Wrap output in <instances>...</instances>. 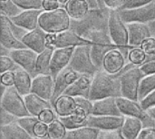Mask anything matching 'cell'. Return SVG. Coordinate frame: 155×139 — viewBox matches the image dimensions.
<instances>
[{
    "label": "cell",
    "mask_w": 155,
    "mask_h": 139,
    "mask_svg": "<svg viewBox=\"0 0 155 139\" xmlns=\"http://www.w3.org/2000/svg\"><path fill=\"white\" fill-rule=\"evenodd\" d=\"M98 139H125L123 136L121 129L114 131H100Z\"/></svg>",
    "instance_id": "43"
},
{
    "label": "cell",
    "mask_w": 155,
    "mask_h": 139,
    "mask_svg": "<svg viewBox=\"0 0 155 139\" xmlns=\"http://www.w3.org/2000/svg\"><path fill=\"white\" fill-rule=\"evenodd\" d=\"M1 127L13 124L17 121V117L1 107Z\"/></svg>",
    "instance_id": "44"
},
{
    "label": "cell",
    "mask_w": 155,
    "mask_h": 139,
    "mask_svg": "<svg viewBox=\"0 0 155 139\" xmlns=\"http://www.w3.org/2000/svg\"><path fill=\"white\" fill-rule=\"evenodd\" d=\"M47 36L48 34L45 33L42 28L37 27L35 30L29 31L23 37L22 42L27 48H30L35 53L40 54L48 47Z\"/></svg>",
    "instance_id": "19"
},
{
    "label": "cell",
    "mask_w": 155,
    "mask_h": 139,
    "mask_svg": "<svg viewBox=\"0 0 155 139\" xmlns=\"http://www.w3.org/2000/svg\"><path fill=\"white\" fill-rule=\"evenodd\" d=\"M119 14L124 23L150 24L155 21V0L153 2L132 9H120Z\"/></svg>",
    "instance_id": "11"
},
{
    "label": "cell",
    "mask_w": 155,
    "mask_h": 139,
    "mask_svg": "<svg viewBox=\"0 0 155 139\" xmlns=\"http://www.w3.org/2000/svg\"><path fill=\"white\" fill-rule=\"evenodd\" d=\"M136 139H155V127L143 128Z\"/></svg>",
    "instance_id": "52"
},
{
    "label": "cell",
    "mask_w": 155,
    "mask_h": 139,
    "mask_svg": "<svg viewBox=\"0 0 155 139\" xmlns=\"http://www.w3.org/2000/svg\"><path fill=\"white\" fill-rule=\"evenodd\" d=\"M108 31L113 42L116 45L118 49L122 51L127 59L129 51L131 49L129 46V32L127 25L122 19L118 10H110Z\"/></svg>",
    "instance_id": "4"
},
{
    "label": "cell",
    "mask_w": 155,
    "mask_h": 139,
    "mask_svg": "<svg viewBox=\"0 0 155 139\" xmlns=\"http://www.w3.org/2000/svg\"><path fill=\"white\" fill-rule=\"evenodd\" d=\"M34 133H35V137H37V138H47V136H48V125L39 121L35 127Z\"/></svg>",
    "instance_id": "41"
},
{
    "label": "cell",
    "mask_w": 155,
    "mask_h": 139,
    "mask_svg": "<svg viewBox=\"0 0 155 139\" xmlns=\"http://www.w3.org/2000/svg\"><path fill=\"white\" fill-rule=\"evenodd\" d=\"M8 22H9L10 28H11V30H12L13 34L15 35V36L17 39H19L20 41H22L23 37H24V36L28 33V31H27V30H25V29H24V28H22L21 26H19V25H17L14 24V23L11 21V19H10V18H8Z\"/></svg>",
    "instance_id": "47"
},
{
    "label": "cell",
    "mask_w": 155,
    "mask_h": 139,
    "mask_svg": "<svg viewBox=\"0 0 155 139\" xmlns=\"http://www.w3.org/2000/svg\"><path fill=\"white\" fill-rule=\"evenodd\" d=\"M0 18H1V40H0L1 46L8 48L9 50L26 48L24 43L19 39H17L13 34L9 25L8 17L1 14Z\"/></svg>",
    "instance_id": "22"
},
{
    "label": "cell",
    "mask_w": 155,
    "mask_h": 139,
    "mask_svg": "<svg viewBox=\"0 0 155 139\" xmlns=\"http://www.w3.org/2000/svg\"><path fill=\"white\" fill-rule=\"evenodd\" d=\"M72 19L64 7L45 11L39 17V27L47 34H58L70 29Z\"/></svg>",
    "instance_id": "3"
},
{
    "label": "cell",
    "mask_w": 155,
    "mask_h": 139,
    "mask_svg": "<svg viewBox=\"0 0 155 139\" xmlns=\"http://www.w3.org/2000/svg\"><path fill=\"white\" fill-rule=\"evenodd\" d=\"M54 48L47 47L45 51L38 54L35 66V74L37 75H51V59L54 53Z\"/></svg>",
    "instance_id": "31"
},
{
    "label": "cell",
    "mask_w": 155,
    "mask_h": 139,
    "mask_svg": "<svg viewBox=\"0 0 155 139\" xmlns=\"http://www.w3.org/2000/svg\"><path fill=\"white\" fill-rule=\"evenodd\" d=\"M72 20L79 21L84 18L90 11V5L86 0H68L64 5Z\"/></svg>",
    "instance_id": "24"
},
{
    "label": "cell",
    "mask_w": 155,
    "mask_h": 139,
    "mask_svg": "<svg viewBox=\"0 0 155 139\" xmlns=\"http://www.w3.org/2000/svg\"><path fill=\"white\" fill-rule=\"evenodd\" d=\"M153 36H154V37H155V33H154V34H153Z\"/></svg>",
    "instance_id": "60"
},
{
    "label": "cell",
    "mask_w": 155,
    "mask_h": 139,
    "mask_svg": "<svg viewBox=\"0 0 155 139\" xmlns=\"http://www.w3.org/2000/svg\"><path fill=\"white\" fill-rule=\"evenodd\" d=\"M37 117H38L39 121L49 125L54 120H55L58 117L53 108H47V109H45L43 112H41V114Z\"/></svg>",
    "instance_id": "40"
},
{
    "label": "cell",
    "mask_w": 155,
    "mask_h": 139,
    "mask_svg": "<svg viewBox=\"0 0 155 139\" xmlns=\"http://www.w3.org/2000/svg\"><path fill=\"white\" fill-rule=\"evenodd\" d=\"M1 107L17 118L31 116L25 107L24 97L17 91L15 86L7 87L5 94L1 97Z\"/></svg>",
    "instance_id": "9"
},
{
    "label": "cell",
    "mask_w": 155,
    "mask_h": 139,
    "mask_svg": "<svg viewBox=\"0 0 155 139\" xmlns=\"http://www.w3.org/2000/svg\"><path fill=\"white\" fill-rule=\"evenodd\" d=\"M23 10L15 5L12 0H7L1 2V14L7 16L8 18H12L18 14H20Z\"/></svg>",
    "instance_id": "37"
},
{
    "label": "cell",
    "mask_w": 155,
    "mask_h": 139,
    "mask_svg": "<svg viewBox=\"0 0 155 139\" xmlns=\"http://www.w3.org/2000/svg\"><path fill=\"white\" fill-rule=\"evenodd\" d=\"M141 48L146 53V55H150L155 52V37L153 36L151 37H148L147 39H145L142 46Z\"/></svg>",
    "instance_id": "48"
},
{
    "label": "cell",
    "mask_w": 155,
    "mask_h": 139,
    "mask_svg": "<svg viewBox=\"0 0 155 139\" xmlns=\"http://www.w3.org/2000/svg\"><path fill=\"white\" fill-rule=\"evenodd\" d=\"M61 5L58 0H43V9L45 11H52L59 8Z\"/></svg>",
    "instance_id": "53"
},
{
    "label": "cell",
    "mask_w": 155,
    "mask_h": 139,
    "mask_svg": "<svg viewBox=\"0 0 155 139\" xmlns=\"http://www.w3.org/2000/svg\"><path fill=\"white\" fill-rule=\"evenodd\" d=\"M74 100H75L77 107H81V108L84 109L88 113L89 116L91 115L93 102L90 99H88L86 97H74Z\"/></svg>",
    "instance_id": "42"
},
{
    "label": "cell",
    "mask_w": 155,
    "mask_h": 139,
    "mask_svg": "<svg viewBox=\"0 0 155 139\" xmlns=\"http://www.w3.org/2000/svg\"><path fill=\"white\" fill-rule=\"evenodd\" d=\"M80 74L73 70L71 67H66L54 79V94L52 97V99L50 101L52 107L55 100L64 95V91L79 77Z\"/></svg>",
    "instance_id": "16"
},
{
    "label": "cell",
    "mask_w": 155,
    "mask_h": 139,
    "mask_svg": "<svg viewBox=\"0 0 155 139\" xmlns=\"http://www.w3.org/2000/svg\"><path fill=\"white\" fill-rule=\"evenodd\" d=\"M77 108L74 97L62 95L59 97L53 105V109L56 113L58 117H68L72 115Z\"/></svg>",
    "instance_id": "26"
},
{
    "label": "cell",
    "mask_w": 155,
    "mask_h": 139,
    "mask_svg": "<svg viewBox=\"0 0 155 139\" xmlns=\"http://www.w3.org/2000/svg\"><path fill=\"white\" fill-rule=\"evenodd\" d=\"M67 129L57 117L48 125V139H64Z\"/></svg>",
    "instance_id": "34"
},
{
    "label": "cell",
    "mask_w": 155,
    "mask_h": 139,
    "mask_svg": "<svg viewBox=\"0 0 155 139\" xmlns=\"http://www.w3.org/2000/svg\"><path fill=\"white\" fill-rule=\"evenodd\" d=\"M124 121V117L115 116H94L90 115L87 117L86 126L97 128L100 131H114L121 129Z\"/></svg>",
    "instance_id": "13"
},
{
    "label": "cell",
    "mask_w": 155,
    "mask_h": 139,
    "mask_svg": "<svg viewBox=\"0 0 155 139\" xmlns=\"http://www.w3.org/2000/svg\"><path fill=\"white\" fill-rule=\"evenodd\" d=\"M38 54L30 48H21L11 50L9 56L23 69L27 71L33 78L36 76L35 66Z\"/></svg>",
    "instance_id": "12"
},
{
    "label": "cell",
    "mask_w": 155,
    "mask_h": 139,
    "mask_svg": "<svg viewBox=\"0 0 155 139\" xmlns=\"http://www.w3.org/2000/svg\"><path fill=\"white\" fill-rule=\"evenodd\" d=\"M146 111H147V113H148V114H149V115H150V116L155 120V107H153L147 109Z\"/></svg>",
    "instance_id": "55"
},
{
    "label": "cell",
    "mask_w": 155,
    "mask_h": 139,
    "mask_svg": "<svg viewBox=\"0 0 155 139\" xmlns=\"http://www.w3.org/2000/svg\"><path fill=\"white\" fill-rule=\"evenodd\" d=\"M97 1H98V3H99L100 8H106V7L104 6V2H103V0H97Z\"/></svg>",
    "instance_id": "57"
},
{
    "label": "cell",
    "mask_w": 155,
    "mask_h": 139,
    "mask_svg": "<svg viewBox=\"0 0 155 139\" xmlns=\"http://www.w3.org/2000/svg\"><path fill=\"white\" fill-rule=\"evenodd\" d=\"M143 128V123L139 118L132 117H124L121 132L125 139H136Z\"/></svg>",
    "instance_id": "29"
},
{
    "label": "cell",
    "mask_w": 155,
    "mask_h": 139,
    "mask_svg": "<svg viewBox=\"0 0 155 139\" xmlns=\"http://www.w3.org/2000/svg\"><path fill=\"white\" fill-rule=\"evenodd\" d=\"M15 71H7L1 74V84L9 87L15 86Z\"/></svg>",
    "instance_id": "46"
},
{
    "label": "cell",
    "mask_w": 155,
    "mask_h": 139,
    "mask_svg": "<svg viewBox=\"0 0 155 139\" xmlns=\"http://www.w3.org/2000/svg\"><path fill=\"white\" fill-rule=\"evenodd\" d=\"M139 102L144 110H147L153 107H155V90L152 93H150L147 97H145L143 100Z\"/></svg>",
    "instance_id": "49"
},
{
    "label": "cell",
    "mask_w": 155,
    "mask_h": 139,
    "mask_svg": "<svg viewBox=\"0 0 155 139\" xmlns=\"http://www.w3.org/2000/svg\"><path fill=\"white\" fill-rule=\"evenodd\" d=\"M155 90V74L144 76L142 79L138 92V101L143 100L150 93Z\"/></svg>",
    "instance_id": "33"
},
{
    "label": "cell",
    "mask_w": 155,
    "mask_h": 139,
    "mask_svg": "<svg viewBox=\"0 0 155 139\" xmlns=\"http://www.w3.org/2000/svg\"><path fill=\"white\" fill-rule=\"evenodd\" d=\"M43 12L44 9L23 10L20 14L10 19L14 24L29 32L39 27V17Z\"/></svg>",
    "instance_id": "20"
},
{
    "label": "cell",
    "mask_w": 155,
    "mask_h": 139,
    "mask_svg": "<svg viewBox=\"0 0 155 139\" xmlns=\"http://www.w3.org/2000/svg\"><path fill=\"white\" fill-rule=\"evenodd\" d=\"M1 136L5 139H39L27 133L17 122L1 127Z\"/></svg>",
    "instance_id": "30"
},
{
    "label": "cell",
    "mask_w": 155,
    "mask_h": 139,
    "mask_svg": "<svg viewBox=\"0 0 155 139\" xmlns=\"http://www.w3.org/2000/svg\"><path fill=\"white\" fill-rule=\"evenodd\" d=\"M88 116H89L88 113L84 109L81 107H77L72 115L68 117H58V118L64 124V126L67 130H73L86 126Z\"/></svg>",
    "instance_id": "27"
},
{
    "label": "cell",
    "mask_w": 155,
    "mask_h": 139,
    "mask_svg": "<svg viewBox=\"0 0 155 139\" xmlns=\"http://www.w3.org/2000/svg\"><path fill=\"white\" fill-rule=\"evenodd\" d=\"M128 61L122 51L118 48L109 51L103 61V70L109 74H118L127 65Z\"/></svg>",
    "instance_id": "18"
},
{
    "label": "cell",
    "mask_w": 155,
    "mask_h": 139,
    "mask_svg": "<svg viewBox=\"0 0 155 139\" xmlns=\"http://www.w3.org/2000/svg\"><path fill=\"white\" fill-rule=\"evenodd\" d=\"M75 47H63L54 50L51 59V75L55 79L56 76L66 67H68Z\"/></svg>",
    "instance_id": "15"
},
{
    "label": "cell",
    "mask_w": 155,
    "mask_h": 139,
    "mask_svg": "<svg viewBox=\"0 0 155 139\" xmlns=\"http://www.w3.org/2000/svg\"><path fill=\"white\" fill-rule=\"evenodd\" d=\"M124 69L118 74H109L104 70H99L93 77L89 99L93 102L106 97H122L121 75Z\"/></svg>",
    "instance_id": "1"
},
{
    "label": "cell",
    "mask_w": 155,
    "mask_h": 139,
    "mask_svg": "<svg viewBox=\"0 0 155 139\" xmlns=\"http://www.w3.org/2000/svg\"><path fill=\"white\" fill-rule=\"evenodd\" d=\"M149 25H150V28H151L152 33H153V34L155 33V21L152 22V23H150V24H149Z\"/></svg>",
    "instance_id": "56"
},
{
    "label": "cell",
    "mask_w": 155,
    "mask_h": 139,
    "mask_svg": "<svg viewBox=\"0 0 155 139\" xmlns=\"http://www.w3.org/2000/svg\"><path fill=\"white\" fill-rule=\"evenodd\" d=\"M1 2H4V1H7V0H0Z\"/></svg>",
    "instance_id": "59"
},
{
    "label": "cell",
    "mask_w": 155,
    "mask_h": 139,
    "mask_svg": "<svg viewBox=\"0 0 155 139\" xmlns=\"http://www.w3.org/2000/svg\"><path fill=\"white\" fill-rule=\"evenodd\" d=\"M54 89V78L52 75H37L33 78L31 93L51 101Z\"/></svg>",
    "instance_id": "14"
},
{
    "label": "cell",
    "mask_w": 155,
    "mask_h": 139,
    "mask_svg": "<svg viewBox=\"0 0 155 139\" xmlns=\"http://www.w3.org/2000/svg\"><path fill=\"white\" fill-rule=\"evenodd\" d=\"M22 10L43 9V0H12Z\"/></svg>",
    "instance_id": "38"
},
{
    "label": "cell",
    "mask_w": 155,
    "mask_h": 139,
    "mask_svg": "<svg viewBox=\"0 0 155 139\" xmlns=\"http://www.w3.org/2000/svg\"><path fill=\"white\" fill-rule=\"evenodd\" d=\"M154 0H126L125 4L123 5L121 9H132V8H136L140 7L145 5H148Z\"/></svg>",
    "instance_id": "45"
},
{
    "label": "cell",
    "mask_w": 155,
    "mask_h": 139,
    "mask_svg": "<svg viewBox=\"0 0 155 139\" xmlns=\"http://www.w3.org/2000/svg\"><path fill=\"white\" fill-rule=\"evenodd\" d=\"M143 76L144 75L141 71L140 66L128 62L121 75L122 97L138 101L139 86Z\"/></svg>",
    "instance_id": "6"
},
{
    "label": "cell",
    "mask_w": 155,
    "mask_h": 139,
    "mask_svg": "<svg viewBox=\"0 0 155 139\" xmlns=\"http://www.w3.org/2000/svg\"><path fill=\"white\" fill-rule=\"evenodd\" d=\"M68 66L80 75L86 74L93 76L100 70L94 64V61L92 59L91 45L75 47Z\"/></svg>",
    "instance_id": "7"
},
{
    "label": "cell",
    "mask_w": 155,
    "mask_h": 139,
    "mask_svg": "<svg viewBox=\"0 0 155 139\" xmlns=\"http://www.w3.org/2000/svg\"><path fill=\"white\" fill-rule=\"evenodd\" d=\"M91 115L115 116V117L123 116L117 107L116 97H106V98L93 101V107H92Z\"/></svg>",
    "instance_id": "23"
},
{
    "label": "cell",
    "mask_w": 155,
    "mask_h": 139,
    "mask_svg": "<svg viewBox=\"0 0 155 139\" xmlns=\"http://www.w3.org/2000/svg\"><path fill=\"white\" fill-rule=\"evenodd\" d=\"M126 0H103L104 5L110 10H120Z\"/></svg>",
    "instance_id": "50"
},
{
    "label": "cell",
    "mask_w": 155,
    "mask_h": 139,
    "mask_svg": "<svg viewBox=\"0 0 155 139\" xmlns=\"http://www.w3.org/2000/svg\"><path fill=\"white\" fill-rule=\"evenodd\" d=\"M87 39L92 42L91 56L94 64L100 69H103V61L105 55L115 48H118L113 42L108 30H96L92 32Z\"/></svg>",
    "instance_id": "5"
},
{
    "label": "cell",
    "mask_w": 155,
    "mask_h": 139,
    "mask_svg": "<svg viewBox=\"0 0 155 139\" xmlns=\"http://www.w3.org/2000/svg\"><path fill=\"white\" fill-rule=\"evenodd\" d=\"M24 100L28 112L31 114V116L34 117H38L45 109L53 108L50 101L45 100L33 93L25 96Z\"/></svg>",
    "instance_id": "25"
},
{
    "label": "cell",
    "mask_w": 155,
    "mask_h": 139,
    "mask_svg": "<svg viewBox=\"0 0 155 139\" xmlns=\"http://www.w3.org/2000/svg\"><path fill=\"white\" fill-rule=\"evenodd\" d=\"M117 107L124 117H132L139 118L145 127H155V120L144 110L139 101L132 100L124 97H116Z\"/></svg>",
    "instance_id": "8"
},
{
    "label": "cell",
    "mask_w": 155,
    "mask_h": 139,
    "mask_svg": "<svg viewBox=\"0 0 155 139\" xmlns=\"http://www.w3.org/2000/svg\"><path fill=\"white\" fill-rule=\"evenodd\" d=\"M140 69L144 76L155 74V59L143 64L142 66H140Z\"/></svg>",
    "instance_id": "51"
},
{
    "label": "cell",
    "mask_w": 155,
    "mask_h": 139,
    "mask_svg": "<svg viewBox=\"0 0 155 139\" xmlns=\"http://www.w3.org/2000/svg\"><path fill=\"white\" fill-rule=\"evenodd\" d=\"M127 60L129 63L140 66L144 64L146 60V53L141 47H133L129 51Z\"/></svg>",
    "instance_id": "35"
},
{
    "label": "cell",
    "mask_w": 155,
    "mask_h": 139,
    "mask_svg": "<svg viewBox=\"0 0 155 139\" xmlns=\"http://www.w3.org/2000/svg\"><path fill=\"white\" fill-rule=\"evenodd\" d=\"M59 2H60V4L62 5H64L67 2H68V0H58Z\"/></svg>",
    "instance_id": "58"
},
{
    "label": "cell",
    "mask_w": 155,
    "mask_h": 139,
    "mask_svg": "<svg viewBox=\"0 0 155 139\" xmlns=\"http://www.w3.org/2000/svg\"><path fill=\"white\" fill-rule=\"evenodd\" d=\"M92 45V42L82 37L71 29L58 34H48L47 46L54 49L63 47H77L81 46Z\"/></svg>",
    "instance_id": "10"
},
{
    "label": "cell",
    "mask_w": 155,
    "mask_h": 139,
    "mask_svg": "<svg viewBox=\"0 0 155 139\" xmlns=\"http://www.w3.org/2000/svg\"><path fill=\"white\" fill-rule=\"evenodd\" d=\"M15 87L23 96H26L31 93L33 76L25 69L19 68L15 71Z\"/></svg>",
    "instance_id": "28"
},
{
    "label": "cell",
    "mask_w": 155,
    "mask_h": 139,
    "mask_svg": "<svg viewBox=\"0 0 155 139\" xmlns=\"http://www.w3.org/2000/svg\"><path fill=\"white\" fill-rule=\"evenodd\" d=\"M10 52H11V50H9L8 48L1 46V48H0V56H9Z\"/></svg>",
    "instance_id": "54"
},
{
    "label": "cell",
    "mask_w": 155,
    "mask_h": 139,
    "mask_svg": "<svg viewBox=\"0 0 155 139\" xmlns=\"http://www.w3.org/2000/svg\"><path fill=\"white\" fill-rule=\"evenodd\" d=\"M43 139H48V138H43Z\"/></svg>",
    "instance_id": "61"
},
{
    "label": "cell",
    "mask_w": 155,
    "mask_h": 139,
    "mask_svg": "<svg viewBox=\"0 0 155 139\" xmlns=\"http://www.w3.org/2000/svg\"><path fill=\"white\" fill-rule=\"evenodd\" d=\"M110 9L94 8L90 9L87 15L82 20H72L70 29L87 39V36L96 30H108Z\"/></svg>",
    "instance_id": "2"
},
{
    "label": "cell",
    "mask_w": 155,
    "mask_h": 139,
    "mask_svg": "<svg viewBox=\"0 0 155 139\" xmlns=\"http://www.w3.org/2000/svg\"><path fill=\"white\" fill-rule=\"evenodd\" d=\"M127 28L129 32V46L133 47H141L143 42L148 37L153 36L149 24L143 23H128Z\"/></svg>",
    "instance_id": "17"
},
{
    "label": "cell",
    "mask_w": 155,
    "mask_h": 139,
    "mask_svg": "<svg viewBox=\"0 0 155 139\" xmlns=\"http://www.w3.org/2000/svg\"><path fill=\"white\" fill-rule=\"evenodd\" d=\"M17 124L22 127L27 133H29L31 136L35 137L34 129L35 125L39 122V119L37 117L34 116H28V117H19L17 118Z\"/></svg>",
    "instance_id": "36"
},
{
    "label": "cell",
    "mask_w": 155,
    "mask_h": 139,
    "mask_svg": "<svg viewBox=\"0 0 155 139\" xmlns=\"http://www.w3.org/2000/svg\"><path fill=\"white\" fill-rule=\"evenodd\" d=\"M93 77V76L86 74L80 75L79 77L64 91V95L70 96L73 97H83L89 99Z\"/></svg>",
    "instance_id": "21"
},
{
    "label": "cell",
    "mask_w": 155,
    "mask_h": 139,
    "mask_svg": "<svg viewBox=\"0 0 155 139\" xmlns=\"http://www.w3.org/2000/svg\"><path fill=\"white\" fill-rule=\"evenodd\" d=\"M100 130L87 126L67 130L64 139H98Z\"/></svg>",
    "instance_id": "32"
},
{
    "label": "cell",
    "mask_w": 155,
    "mask_h": 139,
    "mask_svg": "<svg viewBox=\"0 0 155 139\" xmlns=\"http://www.w3.org/2000/svg\"><path fill=\"white\" fill-rule=\"evenodd\" d=\"M21 68L10 56H0V73L7 71H15Z\"/></svg>",
    "instance_id": "39"
}]
</instances>
